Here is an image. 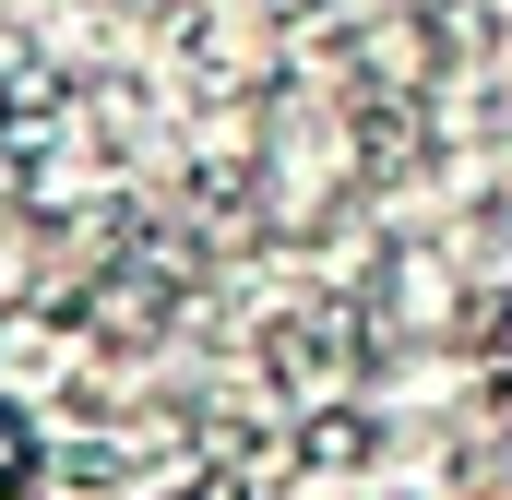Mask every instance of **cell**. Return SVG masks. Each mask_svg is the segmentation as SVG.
<instances>
[{"label":"cell","instance_id":"cell-1","mask_svg":"<svg viewBox=\"0 0 512 500\" xmlns=\"http://www.w3.org/2000/svg\"><path fill=\"white\" fill-rule=\"evenodd\" d=\"M24 477H36V429L0 405V489H24Z\"/></svg>","mask_w":512,"mask_h":500}]
</instances>
